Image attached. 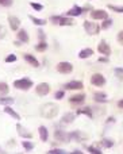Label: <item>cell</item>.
I'll return each mask as SVG.
<instances>
[{
  "label": "cell",
  "mask_w": 123,
  "mask_h": 154,
  "mask_svg": "<svg viewBox=\"0 0 123 154\" xmlns=\"http://www.w3.org/2000/svg\"><path fill=\"white\" fill-rule=\"evenodd\" d=\"M58 111H60V107L54 103H48V104H43L41 107V115L46 119H53L58 115Z\"/></svg>",
  "instance_id": "1"
},
{
  "label": "cell",
  "mask_w": 123,
  "mask_h": 154,
  "mask_svg": "<svg viewBox=\"0 0 123 154\" xmlns=\"http://www.w3.org/2000/svg\"><path fill=\"white\" fill-rule=\"evenodd\" d=\"M14 87L16 89H22V91H27L32 87V81L30 79H20V80H15L14 81Z\"/></svg>",
  "instance_id": "2"
},
{
  "label": "cell",
  "mask_w": 123,
  "mask_h": 154,
  "mask_svg": "<svg viewBox=\"0 0 123 154\" xmlns=\"http://www.w3.org/2000/svg\"><path fill=\"white\" fill-rule=\"evenodd\" d=\"M84 29H85V31L88 32L89 35H96V34H99V30H100V27L97 26L96 23H94V22H85L84 23Z\"/></svg>",
  "instance_id": "3"
},
{
  "label": "cell",
  "mask_w": 123,
  "mask_h": 154,
  "mask_svg": "<svg viewBox=\"0 0 123 154\" xmlns=\"http://www.w3.org/2000/svg\"><path fill=\"white\" fill-rule=\"evenodd\" d=\"M57 70H58L60 73H62V75H69L70 72L73 70V65L70 64V62H60L58 65H57Z\"/></svg>",
  "instance_id": "4"
},
{
  "label": "cell",
  "mask_w": 123,
  "mask_h": 154,
  "mask_svg": "<svg viewBox=\"0 0 123 154\" xmlns=\"http://www.w3.org/2000/svg\"><path fill=\"white\" fill-rule=\"evenodd\" d=\"M91 84H94L95 87H103L106 84V79L104 76H102L100 73H95L91 77Z\"/></svg>",
  "instance_id": "5"
},
{
  "label": "cell",
  "mask_w": 123,
  "mask_h": 154,
  "mask_svg": "<svg viewBox=\"0 0 123 154\" xmlns=\"http://www.w3.org/2000/svg\"><path fill=\"white\" fill-rule=\"evenodd\" d=\"M35 91H37V93L39 96H46L49 92H50V85H49L48 82H41V84L37 85Z\"/></svg>",
  "instance_id": "6"
},
{
  "label": "cell",
  "mask_w": 123,
  "mask_h": 154,
  "mask_svg": "<svg viewBox=\"0 0 123 154\" xmlns=\"http://www.w3.org/2000/svg\"><path fill=\"white\" fill-rule=\"evenodd\" d=\"M97 50H99L100 54H104V56H110L111 54V48L108 46V43L106 41H102V42L97 45Z\"/></svg>",
  "instance_id": "7"
},
{
  "label": "cell",
  "mask_w": 123,
  "mask_h": 154,
  "mask_svg": "<svg viewBox=\"0 0 123 154\" xmlns=\"http://www.w3.org/2000/svg\"><path fill=\"white\" fill-rule=\"evenodd\" d=\"M91 18L95 19V20H102V19L107 18V12L103 10H94L91 11Z\"/></svg>",
  "instance_id": "8"
},
{
  "label": "cell",
  "mask_w": 123,
  "mask_h": 154,
  "mask_svg": "<svg viewBox=\"0 0 123 154\" xmlns=\"http://www.w3.org/2000/svg\"><path fill=\"white\" fill-rule=\"evenodd\" d=\"M8 23H10V27L12 31H16V30H19V27H20V20H19V18H16V16H8Z\"/></svg>",
  "instance_id": "9"
},
{
  "label": "cell",
  "mask_w": 123,
  "mask_h": 154,
  "mask_svg": "<svg viewBox=\"0 0 123 154\" xmlns=\"http://www.w3.org/2000/svg\"><path fill=\"white\" fill-rule=\"evenodd\" d=\"M68 138L75 139V141H77V142H81V141H85L87 135L85 134H83V133H80V131H73V133L68 134Z\"/></svg>",
  "instance_id": "10"
},
{
  "label": "cell",
  "mask_w": 123,
  "mask_h": 154,
  "mask_svg": "<svg viewBox=\"0 0 123 154\" xmlns=\"http://www.w3.org/2000/svg\"><path fill=\"white\" fill-rule=\"evenodd\" d=\"M16 130H18L19 135L23 137V138H27V139H31L32 138V134L30 133V131H27L22 125H16Z\"/></svg>",
  "instance_id": "11"
},
{
  "label": "cell",
  "mask_w": 123,
  "mask_h": 154,
  "mask_svg": "<svg viewBox=\"0 0 123 154\" xmlns=\"http://www.w3.org/2000/svg\"><path fill=\"white\" fill-rule=\"evenodd\" d=\"M54 138H56V141H58V142H66L68 139H69L68 138V134L62 130H56V133H54Z\"/></svg>",
  "instance_id": "12"
},
{
  "label": "cell",
  "mask_w": 123,
  "mask_h": 154,
  "mask_svg": "<svg viewBox=\"0 0 123 154\" xmlns=\"http://www.w3.org/2000/svg\"><path fill=\"white\" fill-rule=\"evenodd\" d=\"M84 85L81 81H69L65 84V88L66 89H81Z\"/></svg>",
  "instance_id": "13"
},
{
  "label": "cell",
  "mask_w": 123,
  "mask_h": 154,
  "mask_svg": "<svg viewBox=\"0 0 123 154\" xmlns=\"http://www.w3.org/2000/svg\"><path fill=\"white\" fill-rule=\"evenodd\" d=\"M23 58H24V61H27L30 65H31V66H35V68L39 66V62H38V60L35 58L34 56H31V54H24Z\"/></svg>",
  "instance_id": "14"
},
{
  "label": "cell",
  "mask_w": 123,
  "mask_h": 154,
  "mask_svg": "<svg viewBox=\"0 0 123 154\" xmlns=\"http://www.w3.org/2000/svg\"><path fill=\"white\" fill-rule=\"evenodd\" d=\"M77 115H87L88 118H94V112H92V108L91 107H84V108H78L76 111Z\"/></svg>",
  "instance_id": "15"
},
{
  "label": "cell",
  "mask_w": 123,
  "mask_h": 154,
  "mask_svg": "<svg viewBox=\"0 0 123 154\" xmlns=\"http://www.w3.org/2000/svg\"><path fill=\"white\" fill-rule=\"evenodd\" d=\"M85 100V95H73V96H70L69 97V101L72 104H80V103H83V101Z\"/></svg>",
  "instance_id": "16"
},
{
  "label": "cell",
  "mask_w": 123,
  "mask_h": 154,
  "mask_svg": "<svg viewBox=\"0 0 123 154\" xmlns=\"http://www.w3.org/2000/svg\"><path fill=\"white\" fill-rule=\"evenodd\" d=\"M18 39L20 41V42H24V43H27L29 42V34H27V31L26 30H19L18 31Z\"/></svg>",
  "instance_id": "17"
},
{
  "label": "cell",
  "mask_w": 123,
  "mask_h": 154,
  "mask_svg": "<svg viewBox=\"0 0 123 154\" xmlns=\"http://www.w3.org/2000/svg\"><path fill=\"white\" fill-rule=\"evenodd\" d=\"M83 14V8L78 7V5H75L73 8H70L69 11H68V15L69 16H78Z\"/></svg>",
  "instance_id": "18"
},
{
  "label": "cell",
  "mask_w": 123,
  "mask_h": 154,
  "mask_svg": "<svg viewBox=\"0 0 123 154\" xmlns=\"http://www.w3.org/2000/svg\"><path fill=\"white\" fill-rule=\"evenodd\" d=\"M4 112H5V114H8V115H10L11 118H14V119H15V120H20V116H19V114H18V112H15L12 108H10V107H8V106H5V107H4Z\"/></svg>",
  "instance_id": "19"
},
{
  "label": "cell",
  "mask_w": 123,
  "mask_h": 154,
  "mask_svg": "<svg viewBox=\"0 0 123 154\" xmlns=\"http://www.w3.org/2000/svg\"><path fill=\"white\" fill-rule=\"evenodd\" d=\"M38 131H39V137H41V141H43V142H46V141H48V137H49L48 128H46L45 126H41V127L38 128Z\"/></svg>",
  "instance_id": "20"
},
{
  "label": "cell",
  "mask_w": 123,
  "mask_h": 154,
  "mask_svg": "<svg viewBox=\"0 0 123 154\" xmlns=\"http://www.w3.org/2000/svg\"><path fill=\"white\" fill-rule=\"evenodd\" d=\"M73 120H75V114H72V112H66V114L62 116V123H65V125L73 123Z\"/></svg>",
  "instance_id": "21"
},
{
  "label": "cell",
  "mask_w": 123,
  "mask_h": 154,
  "mask_svg": "<svg viewBox=\"0 0 123 154\" xmlns=\"http://www.w3.org/2000/svg\"><path fill=\"white\" fill-rule=\"evenodd\" d=\"M92 54H94V50L87 48V49H83V50L78 53V57H80V58H88V57H91Z\"/></svg>",
  "instance_id": "22"
},
{
  "label": "cell",
  "mask_w": 123,
  "mask_h": 154,
  "mask_svg": "<svg viewBox=\"0 0 123 154\" xmlns=\"http://www.w3.org/2000/svg\"><path fill=\"white\" fill-rule=\"evenodd\" d=\"M94 97L96 101H107V95H106L104 92H95L94 93Z\"/></svg>",
  "instance_id": "23"
},
{
  "label": "cell",
  "mask_w": 123,
  "mask_h": 154,
  "mask_svg": "<svg viewBox=\"0 0 123 154\" xmlns=\"http://www.w3.org/2000/svg\"><path fill=\"white\" fill-rule=\"evenodd\" d=\"M60 26H73V20L70 18H64V16H60Z\"/></svg>",
  "instance_id": "24"
},
{
  "label": "cell",
  "mask_w": 123,
  "mask_h": 154,
  "mask_svg": "<svg viewBox=\"0 0 123 154\" xmlns=\"http://www.w3.org/2000/svg\"><path fill=\"white\" fill-rule=\"evenodd\" d=\"M29 18L31 19V20H32V23H34V24H37V26H45V24H46V20H45V19L35 18V16H32V15H30Z\"/></svg>",
  "instance_id": "25"
},
{
  "label": "cell",
  "mask_w": 123,
  "mask_h": 154,
  "mask_svg": "<svg viewBox=\"0 0 123 154\" xmlns=\"http://www.w3.org/2000/svg\"><path fill=\"white\" fill-rule=\"evenodd\" d=\"M14 99L12 97H4V96H2L0 97V104H3V106H10V104L14 103Z\"/></svg>",
  "instance_id": "26"
},
{
  "label": "cell",
  "mask_w": 123,
  "mask_h": 154,
  "mask_svg": "<svg viewBox=\"0 0 123 154\" xmlns=\"http://www.w3.org/2000/svg\"><path fill=\"white\" fill-rule=\"evenodd\" d=\"M110 10H112V11H115V12H118V14H123V5H114V4H108L107 5Z\"/></svg>",
  "instance_id": "27"
},
{
  "label": "cell",
  "mask_w": 123,
  "mask_h": 154,
  "mask_svg": "<svg viewBox=\"0 0 123 154\" xmlns=\"http://www.w3.org/2000/svg\"><path fill=\"white\" fill-rule=\"evenodd\" d=\"M100 143L103 145L104 147H107V149H110V147H112V145H114V141L112 139H108V138H104V139H102V142Z\"/></svg>",
  "instance_id": "28"
},
{
  "label": "cell",
  "mask_w": 123,
  "mask_h": 154,
  "mask_svg": "<svg viewBox=\"0 0 123 154\" xmlns=\"http://www.w3.org/2000/svg\"><path fill=\"white\" fill-rule=\"evenodd\" d=\"M35 49H37L38 51H45L46 49H48V43H46L45 41H41V42L35 46Z\"/></svg>",
  "instance_id": "29"
},
{
  "label": "cell",
  "mask_w": 123,
  "mask_h": 154,
  "mask_svg": "<svg viewBox=\"0 0 123 154\" xmlns=\"http://www.w3.org/2000/svg\"><path fill=\"white\" fill-rule=\"evenodd\" d=\"M22 146H23L27 152H31V150L34 149V145H32L31 142H29V141H23V142H22Z\"/></svg>",
  "instance_id": "30"
},
{
  "label": "cell",
  "mask_w": 123,
  "mask_h": 154,
  "mask_svg": "<svg viewBox=\"0 0 123 154\" xmlns=\"http://www.w3.org/2000/svg\"><path fill=\"white\" fill-rule=\"evenodd\" d=\"M110 26H112V19L106 18V19H104V22L102 23V29H108Z\"/></svg>",
  "instance_id": "31"
},
{
  "label": "cell",
  "mask_w": 123,
  "mask_h": 154,
  "mask_svg": "<svg viewBox=\"0 0 123 154\" xmlns=\"http://www.w3.org/2000/svg\"><path fill=\"white\" fill-rule=\"evenodd\" d=\"M8 91H10L8 85L5 82H0V93H8Z\"/></svg>",
  "instance_id": "32"
},
{
  "label": "cell",
  "mask_w": 123,
  "mask_h": 154,
  "mask_svg": "<svg viewBox=\"0 0 123 154\" xmlns=\"http://www.w3.org/2000/svg\"><path fill=\"white\" fill-rule=\"evenodd\" d=\"M30 5H31V7L34 8L35 11H42V10H43V5H42V4H38V3L31 2V3H30Z\"/></svg>",
  "instance_id": "33"
},
{
  "label": "cell",
  "mask_w": 123,
  "mask_h": 154,
  "mask_svg": "<svg viewBox=\"0 0 123 154\" xmlns=\"http://www.w3.org/2000/svg\"><path fill=\"white\" fill-rule=\"evenodd\" d=\"M115 76L118 77V80H123V69L122 68H116L115 69Z\"/></svg>",
  "instance_id": "34"
},
{
  "label": "cell",
  "mask_w": 123,
  "mask_h": 154,
  "mask_svg": "<svg viewBox=\"0 0 123 154\" xmlns=\"http://www.w3.org/2000/svg\"><path fill=\"white\" fill-rule=\"evenodd\" d=\"M0 5H3V7H11L12 5V0H0Z\"/></svg>",
  "instance_id": "35"
},
{
  "label": "cell",
  "mask_w": 123,
  "mask_h": 154,
  "mask_svg": "<svg viewBox=\"0 0 123 154\" xmlns=\"http://www.w3.org/2000/svg\"><path fill=\"white\" fill-rule=\"evenodd\" d=\"M49 154H65L66 152L65 150H62V149H51L50 152H48Z\"/></svg>",
  "instance_id": "36"
},
{
  "label": "cell",
  "mask_w": 123,
  "mask_h": 154,
  "mask_svg": "<svg viewBox=\"0 0 123 154\" xmlns=\"http://www.w3.org/2000/svg\"><path fill=\"white\" fill-rule=\"evenodd\" d=\"M88 152L92 153V154H102L103 153V152H100L99 149H96V147H94V146H89L88 147Z\"/></svg>",
  "instance_id": "37"
},
{
  "label": "cell",
  "mask_w": 123,
  "mask_h": 154,
  "mask_svg": "<svg viewBox=\"0 0 123 154\" xmlns=\"http://www.w3.org/2000/svg\"><path fill=\"white\" fill-rule=\"evenodd\" d=\"M16 61V56L15 54H10V56L5 57V62H14Z\"/></svg>",
  "instance_id": "38"
},
{
  "label": "cell",
  "mask_w": 123,
  "mask_h": 154,
  "mask_svg": "<svg viewBox=\"0 0 123 154\" xmlns=\"http://www.w3.org/2000/svg\"><path fill=\"white\" fill-rule=\"evenodd\" d=\"M62 97H64V91H58V92H56V95H54V99H57V100H61Z\"/></svg>",
  "instance_id": "39"
},
{
  "label": "cell",
  "mask_w": 123,
  "mask_h": 154,
  "mask_svg": "<svg viewBox=\"0 0 123 154\" xmlns=\"http://www.w3.org/2000/svg\"><path fill=\"white\" fill-rule=\"evenodd\" d=\"M4 37H5V29L0 24V39H3Z\"/></svg>",
  "instance_id": "40"
},
{
  "label": "cell",
  "mask_w": 123,
  "mask_h": 154,
  "mask_svg": "<svg viewBox=\"0 0 123 154\" xmlns=\"http://www.w3.org/2000/svg\"><path fill=\"white\" fill-rule=\"evenodd\" d=\"M118 42L121 43V45H123V31H121L118 34Z\"/></svg>",
  "instance_id": "41"
},
{
  "label": "cell",
  "mask_w": 123,
  "mask_h": 154,
  "mask_svg": "<svg viewBox=\"0 0 123 154\" xmlns=\"http://www.w3.org/2000/svg\"><path fill=\"white\" fill-rule=\"evenodd\" d=\"M38 35H39V39L43 41V38H45V34H43L42 30H39V31H38Z\"/></svg>",
  "instance_id": "42"
},
{
  "label": "cell",
  "mask_w": 123,
  "mask_h": 154,
  "mask_svg": "<svg viewBox=\"0 0 123 154\" xmlns=\"http://www.w3.org/2000/svg\"><path fill=\"white\" fill-rule=\"evenodd\" d=\"M99 62H108V60L106 58V57H100V58H99Z\"/></svg>",
  "instance_id": "43"
},
{
  "label": "cell",
  "mask_w": 123,
  "mask_h": 154,
  "mask_svg": "<svg viewBox=\"0 0 123 154\" xmlns=\"http://www.w3.org/2000/svg\"><path fill=\"white\" fill-rule=\"evenodd\" d=\"M118 107H119V108H123V99L118 101Z\"/></svg>",
  "instance_id": "44"
},
{
  "label": "cell",
  "mask_w": 123,
  "mask_h": 154,
  "mask_svg": "<svg viewBox=\"0 0 123 154\" xmlns=\"http://www.w3.org/2000/svg\"><path fill=\"white\" fill-rule=\"evenodd\" d=\"M73 154H81V152H80V150H75V152H72Z\"/></svg>",
  "instance_id": "45"
},
{
  "label": "cell",
  "mask_w": 123,
  "mask_h": 154,
  "mask_svg": "<svg viewBox=\"0 0 123 154\" xmlns=\"http://www.w3.org/2000/svg\"><path fill=\"white\" fill-rule=\"evenodd\" d=\"M0 153H3V152H2V149H0Z\"/></svg>",
  "instance_id": "46"
}]
</instances>
